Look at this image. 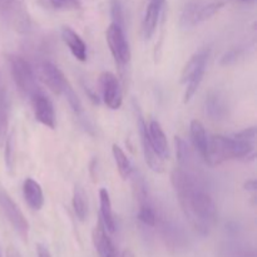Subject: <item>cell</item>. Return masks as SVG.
Returning a JSON list of instances; mask_svg holds the SVG:
<instances>
[{
  "label": "cell",
  "mask_w": 257,
  "mask_h": 257,
  "mask_svg": "<svg viewBox=\"0 0 257 257\" xmlns=\"http://www.w3.org/2000/svg\"><path fill=\"white\" fill-rule=\"evenodd\" d=\"M171 182L188 223L201 236H207L217 221V208L205 186L195 173L181 167L172 171Z\"/></svg>",
  "instance_id": "obj_1"
},
{
  "label": "cell",
  "mask_w": 257,
  "mask_h": 257,
  "mask_svg": "<svg viewBox=\"0 0 257 257\" xmlns=\"http://www.w3.org/2000/svg\"><path fill=\"white\" fill-rule=\"evenodd\" d=\"M256 143L240 140L235 136L213 135L208 137V148L205 161L210 166H218L226 161H253Z\"/></svg>",
  "instance_id": "obj_2"
},
{
  "label": "cell",
  "mask_w": 257,
  "mask_h": 257,
  "mask_svg": "<svg viewBox=\"0 0 257 257\" xmlns=\"http://www.w3.org/2000/svg\"><path fill=\"white\" fill-rule=\"evenodd\" d=\"M8 64H9L10 74H12L15 85L24 97L30 99L33 95L40 92L33 68L24 58L10 54L8 55Z\"/></svg>",
  "instance_id": "obj_3"
},
{
  "label": "cell",
  "mask_w": 257,
  "mask_h": 257,
  "mask_svg": "<svg viewBox=\"0 0 257 257\" xmlns=\"http://www.w3.org/2000/svg\"><path fill=\"white\" fill-rule=\"evenodd\" d=\"M156 226L160 227L161 237H162L166 247L171 252L175 253V255L186 252L188 247V240L181 226H178L175 221L171 220L167 216H160L158 212Z\"/></svg>",
  "instance_id": "obj_4"
},
{
  "label": "cell",
  "mask_w": 257,
  "mask_h": 257,
  "mask_svg": "<svg viewBox=\"0 0 257 257\" xmlns=\"http://www.w3.org/2000/svg\"><path fill=\"white\" fill-rule=\"evenodd\" d=\"M225 7L223 2H213L208 4H201L198 2H191L186 4L180 17V27L182 29H191L206 20L211 19Z\"/></svg>",
  "instance_id": "obj_5"
},
{
  "label": "cell",
  "mask_w": 257,
  "mask_h": 257,
  "mask_svg": "<svg viewBox=\"0 0 257 257\" xmlns=\"http://www.w3.org/2000/svg\"><path fill=\"white\" fill-rule=\"evenodd\" d=\"M0 14L18 33H27L32 25L25 0H0Z\"/></svg>",
  "instance_id": "obj_6"
},
{
  "label": "cell",
  "mask_w": 257,
  "mask_h": 257,
  "mask_svg": "<svg viewBox=\"0 0 257 257\" xmlns=\"http://www.w3.org/2000/svg\"><path fill=\"white\" fill-rule=\"evenodd\" d=\"M0 210H2L4 217L8 220V222L17 231L20 238L27 242L28 238H29V222L19 208V206L13 201V198L2 187H0Z\"/></svg>",
  "instance_id": "obj_7"
},
{
  "label": "cell",
  "mask_w": 257,
  "mask_h": 257,
  "mask_svg": "<svg viewBox=\"0 0 257 257\" xmlns=\"http://www.w3.org/2000/svg\"><path fill=\"white\" fill-rule=\"evenodd\" d=\"M105 39H107L108 47H109L115 63L120 68L125 67L131 60V49L130 44L125 39L123 28L115 23H112L105 33Z\"/></svg>",
  "instance_id": "obj_8"
},
{
  "label": "cell",
  "mask_w": 257,
  "mask_h": 257,
  "mask_svg": "<svg viewBox=\"0 0 257 257\" xmlns=\"http://www.w3.org/2000/svg\"><path fill=\"white\" fill-rule=\"evenodd\" d=\"M99 85L104 104L110 109H118L122 105V89L118 78L110 72L99 75Z\"/></svg>",
  "instance_id": "obj_9"
},
{
  "label": "cell",
  "mask_w": 257,
  "mask_h": 257,
  "mask_svg": "<svg viewBox=\"0 0 257 257\" xmlns=\"http://www.w3.org/2000/svg\"><path fill=\"white\" fill-rule=\"evenodd\" d=\"M38 75L40 80L55 94H63L65 88L69 85V82L62 70L50 62L40 63L38 67Z\"/></svg>",
  "instance_id": "obj_10"
},
{
  "label": "cell",
  "mask_w": 257,
  "mask_h": 257,
  "mask_svg": "<svg viewBox=\"0 0 257 257\" xmlns=\"http://www.w3.org/2000/svg\"><path fill=\"white\" fill-rule=\"evenodd\" d=\"M137 118H138V127H140V135H141V143H142L143 155H145L146 163L148 167L156 173H162L165 171V161L156 153L153 150L152 145H151L150 136H148L147 123L143 119L142 114H141L140 109H137Z\"/></svg>",
  "instance_id": "obj_11"
},
{
  "label": "cell",
  "mask_w": 257,
  "mask_h": 257,
  "mask_svg": "<svg viewBox=\"0 0 257 257\" xmlns=\"http://www.w3.org/2000/svg\"><path fill=\"white\" fill-rule=\"evenodd\" d=\"M33 112H34L35 119L42 123L45 127L54 130L55 128V113L53 103L44 93L40 90L37 94L30 98Z\"/></svg>",
  "instance_id": "obj_12"
},
{
  "label": "cell",
  "mask_w": 257,
  "mask_h": 257,
  "mask_svg": "<svg viewBox=\"0 0 257 257\" xmlns=\"http://www.w3.org/2000/svg\"><path fill=\"white\" fill-rule=\"evenodd\" d=\"M216 253L217 257H256L255 247L237 237L220 242Z\"/></svg>",
  "instance_id": "obj_13"
},
{
  "label": "cell",
  "mask_w": 257,
  "mask_h": 257,
  "mask_svg": "<svg viewBox=\"0 0 257 257\" xmlns=\"http://www.w3.org/2000/svg\"><path fill=\"white\" fill-rule=\"evenodd\" d=\"M92 241L99 257H118L117 248H115L113 241L110 240L108 231L105 230L104 225L100 220L98 221L95 227L93 228Z\"/></svg>",
  "instance_id": "obj_14"
},
{
  "label": "cell",
  "mask_w": 257,
  "mask_h": 257,
  "mask_svg": "<svg viewBox=\"0 0 257 257\" xmlns=\"http://www.w3.org/2000/svg\"><path fill=\"white\" fill-rule=\"evenodd\" d=\"M163 5H165V0H150V3H148L142 24V32L145 39H151L155 34L158 22H160L161 14H162Z\"/></svg>",
  "instance_id": "obj_15"
},
{
  "label": "cell",
  "mask_w": 257,
  "mask_h": 257,
  "mask_svg": "<svg viewBox=\"0 0 257 257\" xmlns=\"http://www.w3.org/2000/svg\"><path fill=\"white\" fill-rule=\"evenodd\" d=\"M147 130L153 150L156 151V153L163 161L168 160L170 158V147H168L167 137L165 135V131L161 127L160 123L157 120H151L150 124L147 125Z\"/></svg>",
  "instance_id": "obj_16"
},
{
  "label": "cell",
  "mask_w": 257,
  "mask_h": 257,
  "mask_svg": "<svg viewBox=\"0 0 257 257\" xmlns=\"http://www.w3.org/2000/svg\"><path fill=\"white\" fill-rule=\"evenodd\" d=\"M62 39L67 44V47L69 48L70 53L74 55L75 59H78L79 62L87 60V45H85L84 40L79 37V34H77L72 28H62Z\"/></svg>",
  "instance_id": "obj_17"
},
{
  "label": "cell",
  "mask_w": 257,
  "mask_h": 257,
  "mask_svg": "<svg viewBox=\"0 0 257 257\" xmlns=\"http://www.w3.org/2000/svg\"><path fill=\"white\" fill-rule=\"evenodd\" d=\"M23 196L25 198V202L32 210L39 211L44 206V195H43L42 187L33 178H25L23 183Z\"/></svg>",
  "instance_id": "obj_18"
},
{
  "label": "cell",
  "mask_w": 257,
  "mask_h": 257,
  "mask_svg": "<svg viewBox=\"0 0 257 257\" xmlns=\"http://www.w3.org/2000/svg\"><path fill=\"white\" fill-rule=\"evenodd\" d=\"M208 55H210V52H208L207 49H202L200 50V52L195 53V54L190 58V60L186 63V65L182 69V73H181V83H182V84H186V83L188 82V79H190L197 70L207 67Z\"/></svg>",
  "instance_id": "obj_19"
},
{
  "label": "cell",
  "mask_w": 257,
  "mask_h": 257,
  "mask_svg": "<svg viewBox=\"0 0 257 257\" xmlns=\"http://www.w3.org/2000/svg\"><path fill=\"white\" fill-rule=\"evenodd\" d=\"M99 202H100V221L104 225L108 233L115 232V220L112 210V202L110 196L107 188H100L99 191Z\"/></svg>",
  "instance_id": "obj_20"
},
{
  "label": "cell",
  "mask_w": 257,
  "mask_h": 257,
  "mask_svg": "<svg viewBox=\"0 0 257 257\" xmlns=\"http://www.w3.org/2000/svg\"><path fill=\"white\" fill-rule=\"evenodd\" d=\"M190 133L193 146H195L196 150L198 151L201 157L205 160L208 148V136L207 133H206L205 125H203L202 122H200L198 119L191 120Z\"/></svg>",
  "instance_id": "obj_21"
},
{
  "label": "cell",
  "mask_w": 257,
  "mask_h": 257,
  "mask_svg": "<svg viewBox=\"0 0 257 257\" xmlns=\"http://www.w3.org/2000/svg\"><path fill=\"white\" fill-rule=\"evenodd\" d=\"M205 110L206 114L211 118V119L220 120L225 119L227 115V104L223 97L218 93H211L205 102Z\"/></svg>",
  "instance_id": "obj_22"
},
{
  "label": "cell",
  "mask_w": 257,
  "mask_h": 257,
  "mask_svg": "<svg viewBox=\"0 0 257 257\" xmlns=\"http://www.w3.org/2000/svg\"><path fill=\"white\" fill-rule=\"evenodd\" d=\"M73 208L74 213L80 221H85L88 216V197L85 191L83 190L82 186L75 185L73 190Z\"/></svg>",
  "instance_id": "obj_23"
},
{
  "label": "cell",
  "mask_w": 257,
  "mask_h": 257,
  "mask_svg": "<svg viewBox=\"0 0 257 257\" xmlns=\"http://www.w3.org/2000/svg\"><path fill=\"white\" fill-rule=\"evenodd\" d=\"M112 153H113V157H114L115 165H117L118 172H119L120 177H122L123 180L130 178L133 172V166L132 163H131L128 156L125 155L124 151L117 145L112 146Z\"/></svg>",
  "instance_id": "obj_24"
},
{
  "label": "cell",
  "mask_w": 257,
  "mask_h": 257,
  "mask_svg": "<svg viewBox=\"0 0 257 257\" xmlns=\"http://www.w3.org/2000/svg\"><path fill=\"white\" fill-rule=\"evenodd\" d=\"M175 146L178 162H180V167L188 171V168L192 165V155H191L190 147H188V145L186 143V141H183L182 138L178 137V136L175 137Z\"/></svg>",
  "instance_id": "obj_25"
},
{
  "label": "cell",
  "mask_w": 257,
  "mask_h": 257,
  "mask_svg": "<svg viewBox=\"0 0 257 257\" xmlns=\"http://www.w3.org/2000/svg\"><path fill=\"white\" fill-rule=\"evenodd\" d=\"M8 124H9V118H8L7 99L4 93L0 92V147L4 146L8 137Z\"/></svg>",
  "instance_id": "obj_26"
},
{
  "label": "cell",
  "mask_w": 257,
  "mask_h": 257,
  "mask_svg": "<svg viewBox=\"0 0 257 257\" xmlns=\"http://www.w3.org/2000/svg\"><path fill=\"white\" fill-rule=\"evenodd\" d=\"M5 146V165L8 170L12 171L14 167V152H15V140L14 136H8L4 142Z\"/></svg>",
  "instance_id": "obj_27"
},
{
  "label": "cell",
  "mask_w": 257,
  "mask_h": 257,
  "mask_svg": "<svg viewBox=\"0 0 257 257\" xmlns=\"http://www.w3.org/2000/svg\"><path fill=\"white\" fill-rule=\"evenodd\" d=\"M63 94L65 95V99L68 100V103H69V105L72 107V109L74 110L75 114H80L82 113V103H80L79 98H78V95L75 94L74 89L72 88V85H68L67 88H65L64 93Z\"/></svg>",
  "instance_id": "obj_28"
},
{
  "label": "cell",
  "mask_w": 257,
  "mask_h": 257,
  "mask_svg": "<svg viewBox=\"0 0 257 257\" xmlns=\"http://www.w3.org/2000/svg\"><path fill=\"white\" fill-rule=\"evenodd\" d=\"M110 14H112V23H115L123 28L124 18H123V8L120 0H112L110 2Z\"/></svg>",
  "instance_id": "obj_29"
},
{
  "label": "cell",
  "mask_w": 257,
  "mask_h": 257,
  "mask_svg": "<svg viewBox=\"0 0 257 257\" xmlns=\"http://www.w3.org/2000/svg\"><path fill=\"white\" fill-rule=\"evenodd\" d=\"M49 2L57 10H73L80 7L79 0H49Z\"/></svg>",
  "instance_id": "obj_30"
},
{
  "label": "cell",
  "mask_w": 257,
  "mask_h": 257,
  "mask_svg": "<svg viewBox=\"0 0 257 257\" xmlns=\"http://www.w3.org/2000/svg\"><path fill=\"white\" fill-rule=\"evenodd\" d=\"M37 256L38 257H52L49 248L44 246L43 243H38L37 245Z\"/></svg>",
  "instance_id": "obj_31"
},
{
  "label": "cell",
  "mask_w": 257,
  "mask_h": 257,
  "mask_svg": "<svg viewBox=\"0 0 257 257\" xmlns=\"http://www.w3.org/2000/svg\"><path fill=\"white\" fill-rule=\"evenodd\" d=\"M5 257H22V255H20L19 251L14 246H9L7 248V255H5Z\"/></svg>",
  "instance_id": "obj_32"
},
{
  "label": "cell",
  "mask_w": 257,
  "mask_h": 257,
  "mask_svg": "<svg viewBox=\"0 0 257 257\" xmlns=\"http://www.w3.org/2000/svg\"><path fill=\"white\" fill-rule=\"evenodd\" d=\"M245 190L247 191H252L255 192L256 191V181L255 180H250L245 183Z\"/></svg>",
  "instance_id": "obj_33"
},
{
  "label": "cell",
  "mask_w": 257,
  "mask_h": 257,
  "mask_svg": "<svg viewBox=\"0 0 257 257\" xmlns=\"http://www.w3.org/2000/svg\"><path fill=\"white\" fill-rule=\"evenodd\" d=\"M120 257H136V256H135V253H133L131 250H125L124 252L122 253V256H120Z\"/></svg>",
  "instance_id": "obj_34"
},
{
  "label": "cell",
  "mask_w": 257,
  "mask_h": 257,
  "mask_svg": "<svg viewBox=\"0 0 257 257\" xmlns=\"http://www.w3.org/2000/svg\"><path fill=\"white\" fill-rule=\"evenodd\" d=\"M246 2H247V0H246Z\"/></svg>",
  "instance_id": "obj_35"
},
{
  "label": "cell",
  "mask_w": 257,
  "mask_h": 257,
  "mask_svg": "<svg viewBox=\"0 0 257 257\" xmlns=\"http://www.w3.org/2000/svg\"><path fill=\"white\" fill-rule=\"evenodd\" d=\"M0 257H2V256H0Z\"/></svg>",
  "instance_id": "obj_36"
}]
</instances>
